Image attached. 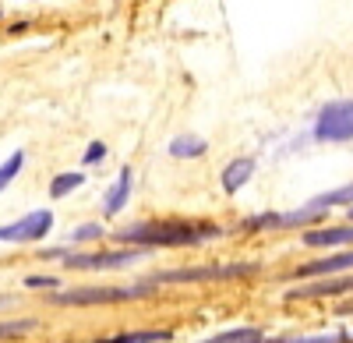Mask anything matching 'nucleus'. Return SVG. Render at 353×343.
I'll return each mask as SVG.
<instances>
[{"mask_svg": "<svg viewBox=\"0 0 353 343\" xmlns=\"http://www.w3.org/2000/svg\"><path fill=\"white\" fill-rule=\"evenodd\" d=\"M226 231L219 223H201V219H149V223H131L117 231L121 244H141V248H188L201 241H216Z\"/></svg>", "mask_w": 353, "mask_h": 343, "instance_id": "f257e3e1", "label": "nucleus"}, {"mask_svg": "<svg viewBox=\"0 0 353 343\" xmlns=\"http://www.w3.org/2000/svg\"><path fill=\"white\" fill-rule=\"evenodd\" d=\"M145 255H152V248L141 244H121L117 251H71V248H46L36 251V259L43 262H61L64 269H124Z\"/></svg>", "mask_w": 353, "mask_h": 343, "instance_id": "f03ea898", "label": "nucleus"}, {"mask_svg": "<svg viewBox=\"0 0 353 343\" xmlns=\"http://www.w3.org/2000/svg\"><path fill=\"white\" fill-rule=\"evenodd\" d=\"M159 291V283L152 280H138L131 287H78V291H53L50 301L64 304V308H78V304H113V301H134V297H149Z\"/></svg>", "mask_w": 353, "mask_h": 343, "instance_id": "7ed1b4c3", "label": "nucleus"}, {"mask_svg": "<svg viewBox=\"0 0 353 343\" xmlns=\"http://www.w3.org/2000/svg\"><path fill=\"white\" fill-rule=\"evenodd\" d=\"M258 273L254 262H230V266H191V269H166L149 276L152 283H212V280H237V276H251Z\"/></svg>", "mask_w": 353, "mask_h": 343, "instance_id": "20e7f679", "label": "nucleus"}, {"mask_svg": "<svg viewBox=\"0 0 353 343\" xmlns=\"http://www.w3.org/2000/svg\"><path fill=\"white\" fill-rule=\"evenodd\" d=\"M314 141H353V99H332L318 110Z\"/></svg>", "mask_w": 353, "mask_h": 343, "instance_id": "39448f33", "label": "nucleus"}, {"mask_svg": "<svg viewBox=\"0 0 353 343\" xmlns=\"http://www.w3.org/2000/svg\"><path fill=\"white\" fill-rule=\"evenodd\" d=\"M53 231V213L50 209H36V213H25L14 223L0 226V244H36Z\"/></svg>", "mask_w": 353, "mask_h": 343, "instance_id": "423d86ee", "label": "nucleus"}, {"mask_svg": "<svg viewBox=\"0 0 353 343\" xmlns=\"http://www.w3.org/2000/svg\"><path fill=\"white\" fill-rule=\"evenodd\" d=\"M339 294H353V269L343 276H332V280L318 276V283H304V287L286 291L290 301H314V297H339Z\"/></svg>", "mask_w": 353, "mask_h": 343, "instance_id": "0eeeda50", "label": "nucleus"}, {"mask_svg": "<svg viewBox=\"0 0 353 343\" xmlns=\"http://www.w3.org/2000/svg\"><path fill=\"white\" fill-rule=\"evenodd\" d=\"M350 269H353V248L297 266V269H293V280H318V276H336V273H350Z\"/></svg>", "mask_w": 353, "mask_h": 343, "instance_id": "6e6552de", "label": "nucleus"}, {"mask_svg": "<svg viewBox=\"0 0 353 343\" xmlns=\"http://www.w3.org/2000/svg\"><path fill=\"white\" fill-rule=\"evenodd\" d=\"M254 170H258V163L251 159V156H241V159H230L226 166H223V177H219V184H223V191L226 195H237L251 177H254Z\"/></svg>", "mask_w": 353, "mask_h": 343, "instance_id": "1a4fd4ad", "label": "nucleus"}, {"mask_svg": "<svg viewBox=\"0 0 353 343\" xmlns=\"http://www.w3.org/2000/svg\"><path fill=\"white\" fill-rule=\"evenodd\" d=\"M307 248H353V226H329V231H307L304 234Z\"/></svg>", "mask_w": 353, "mask_h": 343, "instance_id": "9d476101", "label": "nucleus"}, {"mask_svg": "<svg viewBox=\"0 0 353 343\" xmlns=\"http://www.w3.org/2000/svg\"><path fill=\"white\" fill-rule=\"evenodd\" d=\"M131 177H134V174H131V166H124V170H121V177L113 181V188L103 195V213H106V216H117V213L128 206V198H131Z\"/></svg>", "mask_w": 353, "mask_h": 343, "instance_id": "9b49d317", "label": "nucleus"}, {"mask_svg": "<svg viewBox=\"0 0 353 343\" xmlns=\"http://www.w3.org/2000/svg\"><path fill=\"white\" fill-rule=\"evenodd\" d=\"M209 153V141H205L201 135H176L170 141V156L173 159H198Z\"/></svg>", "mask_w": 353, "mask_h": 343, "instance_id": "f8f14e48", "label": "nucleus"}, {"mask_svg": "<svg viewBox=\"0 0 353 343\" xmlns=\"http://www.w3.org/2000/svg\"><path fill=\"white\" fill-rule=\"evenodd\" d=\"M314 213H329V209H346L353 206V184H343L336 191H325V195H314L311 202H307Z\"/></svg>", "mask_w": 353, "mask_h": 343, "instance_id": "ddd939ff", "label": "nucleus"}, {"mask_svg": "<svg viewBox=\"0 0 353 343\" xmlns=\"http://www.w3.org/2000/svg\"><path fill=\"white\" fill-rule=\"evenodd\" d=\"M173 333L170 329H145V333H117V336H103L96 343H170Z\"/></svg>", "mask_w": 353, "mask_h": 343, "instance_id": "4468645a", "label": "nucleus"}, {"mask_svg": "<svg viewBox=\"0 0 353 343\" xmlns=\"http://www.w3.org/2000/svg\"><path fill=\"white\" fill-rule=\"evenodd\" d=\"M85 184V174L81 170H68V174H57L50 181V198H68L71 191H78Z\"/></svg>", "mask_w": 353, "mask_h": 343, "instance_id": "2eb2a0df", "label": "nucleus"}, {"mask_svg": "<svg viewBox=\"0 0 353 343\" xmlns=\"http://www.w3.org/2000/svg\"><path fill=\"white\" fill-rule=\"evenodd\" d=\"M201 343H261V329L241 326V329H230V333H219V336H212V340H201Z\"/></svg>", "mask_w": 353, "mask_h": 343, "instance_id": "dca6fc26", "label": "nucleus"}, {"mask_svg": "<svg viewBox=\"0 0 353 343\" xmlns=\"http://www.w3.org/2000/svg\"><path fill=\"white\" fill-rule=\"evenodd\" d=\"M21 166H25V153H21V149L11 153L4 163H0V191H8V184L21 174Z\"/></svg>", "mask_w": 353, "mask_h": 343, "instance_id": "f3484780", "label": "nucleus"}, {"mask_svg": "<svg viewBox=\"0 0 353 343\" xmlns=\"http://www.w3.org/2000/svg\"><path fill=\"white\" fill-rule=\"evenodd\" d=\"M279 216H283V213H258V216H248V219L241 223V231H248V234H254V231H279Z\"/></svg>", "mask_w": 353, "mask_h": 343, "instance_id": "a211bd4d", "label": "nucleus"}, {"mask_svg": "<svg viewBox=\"0 0 353 343\" xmlns=\"http://www.w3.org/2000/svg\"><path fill=\"white\" fill-rule=\"evenodd\" d=\"M32 329H36L32 319H8V322H0V343H4V340H18V336L32 333Z\"/></svg>", "mask_w": 353, "mask_h": 343, "instance_id": "6ab92c4d", "label": "nucleus"}, {"mask_svg": "<svg viewBox=\"0 0 353 343\" xmlns=\"http://www.w3.org/2000/svg\"><path fill=\"white\" fill-rule=\"evenodd\" d=\"M21 283H25L28 291H57L64 280H57V276H25Z\"/></svg>", "mask_w": 353, "mask_h": 343, "instance_id": "aec40b11", "label": "nucleus"}, {"mask_svg": "<svg viewBox=\"0 0 353 343\" xmlns=\"http://www.w3.org/2000/svg\"><path fill=\"white\" fill-rule=\"evenodd\" d=\"M96 237H103V226H99V223H81L78 231L71 234V244H81V241H96Z\"/></svg>", "mask_w": 353, "mask_h": 343, "instance_id": "412c9836", "label": "nucleus"}, {"mask_svg": "<svg viewBox=\"0 0 353 343\" xmlns=\"http://www.w3.org/2000/svg\"><path fill=\"white\" fill-rule=\"evenodd\" d=\"M106 156V146H103V141H92V146H88L85 149V156H81V163H99Z\"/></svg>", "mask_w": 353, "mask_h": 343, "instance_id": "4be33fe9", "label": "nucleus"}, {"mask_svg": "<svg viewBox=\"0 0 353 343\" xmlns=\"http://www.w3.org/2000/svg\"><path fill=\"white\" fill-rule=\"evenodd\" d=\"M11 304H14V297H11V294H0V308H11Z\"/></svg>", "mask_w": 353, "mask_h": 343, "instance_id": "5701e85b", "label": "nucleus"}, {"mask_svg": "<svg viewBox=\"0 0 353 343\" xmlns=\"http://www.w3.org/2000/svg\"><path fill=\"white\" fill-rule=\"evenodd\" d=\"M339 311H343V315H346V311H350V315H353V301H350V304H343Z\"/></svg>", "mask_w": 353, "mask_h": 343, "instance_id": "b1692460", "label": "nucleus"}, {"mask_svg": "<svg viewBox=\"0 0 353 343\" xmlns=\"http://www.w3.org/2000/svg\"><path fill=\"white\" fill-rule=\"evenodd\" d=\"M346 216H350V223H353V206H346Z\"/></svg>", "mask_w": 353, "mask_h": 343, "instance_id": "393cba45", "label": "nucleus"}]
</instances>
